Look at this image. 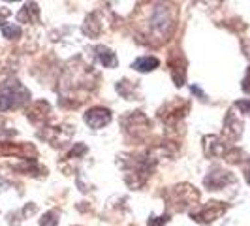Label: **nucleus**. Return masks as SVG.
Listing matches in <instances>:
<instances>
[{"mask_svg":"<svg viewBox=\"0 0 250 226\" xmlns=\"http://www.w3.org/2000/svg\"><path fill=\"white\" fill-rule=\"evenodd\" d=\"M28 98V92L17 81H8L0 87V110L17 108Z\"/></svg>","mask_w":250,"mask_h":226,"instance_id":"nucleus-1","label":"nucleus"},{"mask_svg":"<svg viewBox=\"0 0 250 226\" xmlns=\"http://www.w3.org/2000/svg\"><path fill=\"white\" fill-rule=\"evenodd\" d=\"M109 119H111V115H109L107 110H104V108H94V110H90V112L85 115V121H87L92 128H100V126L107 125Z\"/></svg>","mask_w":250,"mask_h":226,"instance_id":"nucleus-2","label":"nucleus"},{"mask_svg":"<svg viewBox=\"0 0 250 226\" xmlns=\"http://www.w3.org/2000/svg\"><path fill=\"white\" fill-rule=\"evenodd\" d=\"M224 205L220 203V202H209V205H205V209L201 211L198 217H200L201 221H213V219H216L218 215L224 213Z\"/></svg>","mask_w":250,"mask_h":226,"instance_id":"nucleus-3","label":"nucleus"},{"mask_svg":"<svg viewBox=\"0 0 250 226\" xmlns=\"http://www.w3.org/2000/svg\"><path fill=\"white\" fill-rule=\"evenodd\" d=\"M136 70H139V72H149V70H154L156 66H158V61L154 59V57H141V59H138L136 63L132 64Z\"/></svg>","mask_w":250,"mask_h":226,"instance_id":"nucleus-4","label":"nucleus"},{"mask_svg":"<svg viewBox=\"0 0 250 226\" xmlns=\"http://www.w3.org/2000/svg\"><path fill=\"white\" fill-rule=\"evenodd\" d=\"M100 61L105 66H115V63H117L115 61V55L109 49H104V47H100Z\"/></svg>","mask_w":250,"mask_h":226,"instance_id":"nucleus-5","label":"nucleus"},{"mask_svg":"<svg viewBox=\"0 0 250 226\" xmlns=\"http://www.w3.org/2000/svg\"><path fill=\"white\" fill-rule=\"evenodd\" d=\"M237 108H241L243 112L250 113V100H243V102H237Z\"/></svg>","mask_w":250,"mask_h":226,"instance_id":"nucleus-6","label":"nucleus"},{"mask_svg":"<svg viewBox=\"0 0 250 226\" xmlns=\"http://www.w3.org/2000/svg\"><path fill=\"white\" fill-rule=\"evenodd\" d=\"M250 83V68H249V74H247V77H245V83H243V89H247Z\"/></svg>","mask_w":250,"mask_h":226,"instance_id":"nucleus-7","label":"nucleus"}]
</instances>
